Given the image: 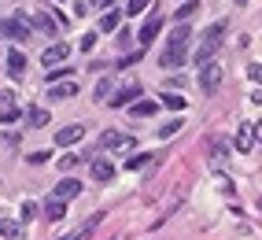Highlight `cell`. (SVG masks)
Segmentation results:
<instances>
[{"label":"cell","mask_w":262,"mask_h":240,"mask_svg":"<svg viewBox=\"0 0 262 240\" xmlns=\"http://www.w3.org/2000/svg\"><path fill=\"white\" fill-rule=\"evenodd\" d=\"M188 26H178L170 33V41H166V48L159 52V67H185V59H188Z\"/></svg>","instance_id":"6da1fadb"},{"label":"cell","mask_w":262,"mask_h":240,"mask_svg":"<svg viewBox=\"0 0 262 240\" xmlns=\"http://www.w3.org/2000/svg\"><path fill=\"white\" fill-rule=\"evenodd\" d=\"M222 37H225V23L218 19V23L207 26V33H203V41H200V48H196V56H192V59H196L200 67H203V63H211L214 52H218V45H222Z\"/></svg>","instance_id":"7a4b0ae2"},{"label":"cell","mask_w":262,"mask_h":240,"mask_svg":"<svg viewBox=\"0 0 262 240\" xmlns=\"http://www.w3.org/2000/svg\"><path fill=\"white\" fill-rule=\"evenodd\" d=\"M218 85H222V67L211 59V63L200 67V89H203V93H214Z\"/></svg>","instance_id":"3957f363"},{"label":"cell","mask_w":262,"mask_h":240,"mask_svg":"<svg viewBox=\"0 0 262 240\" xmlns=\"http://www.w3.org/2000/svg\"><path fill=\"white\" fill-rule=\"evenodd\" d=\"M159 30H163V11H151L148 19H144V26H141V33H137V41H141V45H151Z\"/></svg>","instance_id":"277c9868"},{"label":"cell","mask_w":262,"mask_h":240,"mask_svg":"<svg viewBox=\"0 0 262 240\" xmlns=\"http://www.w3.org/2000/svg\"><path fill=\"white\" fill-rule=\"evenodd\" d=\"M63 59H71V45H67V41L48 45L45 52H41V63H45V67H56V63H63Z\"/></svg>","instance_id":"5b68a950"},{"label":"cell","mask_w":262,"mask_h":240,"mask_svg":"<svg viewBox=\"0 0 262 240\" xmlns=\"http://www.w3.org/2000/svg\"><path fill=\"white\" fill-rule=\"evenodd\" d=\"M0 37H11V41H30V33L19 19H0Z\"/></svg>","instance_id":"8992f818"},{"label":"cell","mask_w":262,"mask_h":240,"mask_svg":"<svg viewBox=\"0 0 262 240\" xmlns=\"http://www.w3.org/2000/svg\"><path fill=\"white\" fill-rule=\"evenodd\" d=\"M100 148H133V137H126L122 129H107L100 133Z\"/></svg>","instance_id":"52a82bcc"},{"label":"cell","mask_w":262,"mask_h":240,"mask_svg":"<svg viewBox=\"0 0 262 240\" xmlns=\"http://www.w3.org/2000/svg\"><path fill=\"white\" fill-rule=\"evenodd\" d=\"M251 148H255V126H251V122H244L240 133H236V151H240V156H248Z\"/></svg>","instance_id":"ba28073f"},{"label":"cell","mask_w":262,"mask_h":240,"mask_svg":"<svg viewBox=\"0 0 262 240\" xmlns=\"http://www.w3.org/2000/svg\"><path fill=\"white\" fill-rule=\"evenodd\" d=\"M207 151H211L214 163L229 159V141H225V137H207Z\"/></svg>","instance_id":"9c48e42d"},{"label":"cell","mask_w":262,"mask_h":240,"mask_svg":"<svg viewBox=\"0 0 262 240\" xmlns=\"http://www.w3.org/2000/svg\"><path fill=\"white\" fill-rule=\"evenodd\" d=\"M0 236L4 240H23L26 229H23V222H15V218H0Z\"/></svg>","instance_id":"30bf717a"},{"label":"cell","mask_w":262,"mask_h":240,"mask_svg":"<svg viewBox=\"0 0 262 240\" xmlns=\"http://www.w3.org/2000/svg\"><path fill=\"white\" fill-rule=\"evenodd\" d=\"M137 93H141V85H137V81H133V85H126V89H118V93H115V96L107 100V104H111V107H126V104H129V100L137 96Z\"/></svg>","instance_id":"8fae6325"},{"label":"cell","mask_w":262,"mask_h":240,"mask_svg":"<svg viewBox=\"0 0 262 240\" xmlns=\"http://www.w3.org/2000/svg\"><path fill=\"white\" fill-rule=\"evenodd\" d=\"M78 192H81V185H78L74 178H67V181L56 185V196H52V200H74Z\"/></svg>","instance_id":"7c38bea8"},{"label":"cell","mask_w":262,"mask_h":240,"mask_svg":"<svg viewBox=\"0 0 262 240\" xmlns=\"http://www.w3.org/2000/svg\"><path fill=\"white\" fill-rule=\"evenodd\" d=\"M48 96L52 100H71V96H78V85L74 81H59V85H52V89H48Z\"/></svg>","instance_id":"4fadbf2b"},{"label":"cell","mask_w":262,"mask_h":240,"mask_svg":"<svg viewBox=\"0 0 262 240\" xmlns=\"http://www.w3.org/2000/svg\"><path fill=\"white\" fill-rule=\"evenodd\" d=\"M93 178H96V181H103V185H107V181L115 178V166H111L107 159H103V156H100V159L93 163Z\"/></svg>","instance_id":"5bb4252c"},{"label":"cell","mask_w":262,"mask_h":240,"mask_svg":"<svg viewBox=\"0 0 262 240\" xmlns=\"http://www.w3.org/2000/svg\"><path fill=\"white\" fill-rule=\"evenodd\" d=\"M81 137H85V129H81V126H67V129H59V133H56V144H78Z\"/></svg>","instance_id":"9a60e30c"},{"label":"cell","mask_w":262,"mask_h":240,"mask_svg":"<svg viewBox=\"0 0 262 240\" xmlns=\"http://www.w3.org/2000/svg\"><path fill=\"white\" fill-rule=\"evenodd\" d=\"M178 207H181V192H173V196L163 203V207H159V214H155V226H159V222H166V218H170L173 211H178Z\"/></svg>","instance_id":"2e32d148"},{"label":"cell","mask_w":262,"mask_h":240,"mask_svg":"<svg viewBox=\"0 0 262 240\" xmlns=\"http://www.w3.org/2000/svg\"><path fill=\"white\" fill-rule=\"evenodd\" d=\"M155 111H159L155 100H137V104L129 107V115H137V118H148V115H155Z\"/></svg>","instance_id":"e0dca14e"},{"label":"cell","mask_w":262,"mask_h":240,"mask_svg":"<svg viewBox=\"0 0 262 240\" xmlns=\"http://www.w3.org/2000/svg\"><path fill=\"white\" fill-rule=\"evenodd\" d=\"M196 11H200V4H196V0H185V8H178V15H173V19H178V23L185 26V23H192V19H196Z\"/></svg>","instance_id":"ac0fdd59"},{"label":"cell","mask_w":262,"mask_h":240,"mask_svg":"<svg viewBox=\"0 0 262 240\" xmlns=\"http://www.w3.org/2000/svg\"><path fill=\"white\" fill-rule=\"evenodd\" d=\"M63 214H67L63 200H48V203H45V218H48V222H59Z\"/></svg>","instance_id":"d6986e66"},{"label":"cell","mask_w":262,"mask_h":240,"mask_svg":"<svg viewBox=\"0 0 262 240\" xmlns=\"http://www.w3.org/2000/svg\"><path fill=\"white\" fill-rule=\"evenodd\" d=\"M8 71L19 78V74L26 71V56H23V52H8Z\"/></svg>","instance_id":"ffe728a7"},{"label":"cell","mask_w":262,"mask_h":240,"mask_svg":"<svg viewBox=\"0 0 262 240\" xmlns=\"http://www.w3.org/2000/svg\"><path fill=\"white\" fill-rule=\"evenodd\" d=\"M26 118H30V126H48V111L45 107H30Z\"/></svg>","instance_id":"44dd1931"},{"label":"cell","mask_w":262,"mask_h":240,"mask_svg":"<svg viewBox=\"0 0 262 240\" xmlns=\"http://www.w3.org/2000/svg\"><path fill=\"white\" fill-rule=\"evenodd\" d=\"M163 104H166L170 111H185L188 100H185V96H178V93H166V96H163Z\"/></svg>","instance_id":"7402d4cb"},{"label":"cell","mask_w":262,"mask_h":240,"mask_svg":"<svg viewBox=\"0 0 262 240\" xmlns=\"http://www.w3.org/2000/svg\"><path fill=\"white\" fill-rule=\"evenodd\" d=\"M155 159H163V156H133V159H126V170H141V166H148Z\"/></svg>","instance_id":"603a6c76"},{"label":"cell","mask_w":262,"mask_h":240,"mask_svg":"<svg viewBox=\"0 0 262 240\" xmlns=\"http://www.w3.org/2000/svg\"><path fill=\"white\" fill-rule=\"evenodd\" d=\"M33 26H37L41 33H56V23H52V19H48V15H45V11L37 15V19H33Z\"/></svg>","instance_id":"cb8c5ba5"},{"label":"cell","mask_w":262,"mask_h":240,"mask_svg":"<svg viewBox=\"0 0 262 240\" xmlns=\"http://www.w3.org/2000/svg\"><path fill=\"white\" fill-rule=\"evenodd\" d=\"M115 26H118V11H107V15L100 19V30H103V33H111Z\"/></svg>","instance_id":"d4e9b609"},{"label":"cell","mask_w":262,"mask_h":240,"mask_svg":"<svg viewBox=\"0 0 262 240\" xmlns=\"http://www.w3.org/2000/svg\"><path fill=\"white\" fill-rule=\"evenodd\" d=\"M144 8H148V0H129V4L122 8V15H141Z\"/></svg>","instance_id":"484cf974"},{"label":"cell","mask_w":262,"mask_h":240,"mask_svg":"<svg viewBox=\"0 0 262 240\" xmlns=\"http://www.w3.org/2000/svg\"><path fill=\"white\" fill-rule=\"evenodd\" d=\"M248 78L258 85V89H262V63H248Z\"/></svg>","instance_id":"4316f807"},{"label":"cell","mask_w":262,"mask_h":240,"mask_svg":"<svg viewBox=\"0 0 262 240\" xmlns=\"http://www.w3.org/2000/svg\"><path fill=\"white\" fill-rule=\"evenodd\" d=\"M15 118H19V111H15V104H11V107H4V111H0V126H11Z\"/></svg>","instance_id":"83f0119b"},{"label":"cell","mask_w":262,"mask_h":240,"mask_svg":"<svg viewBox=\"0 0 262 240\" xmlns=\"http://www.w3.org/2000/svg\"><path fill=\"white\" fill-rule=\"evenodd\" d=\"M107 93H111V81H107V78H100V81H96V89H93V96H96V100H103Z\"/></svg>","instance_id":"f1b7e54d"},{"label":"cell","mask_w":262,"mask_h":240,"mask_svg":"<svg viewBox=\"0 0 262 240\" xmlns=\"http://www.w3.org/2000/svg\"><path fill=\"white\" fill-rule=\"evenodd\" d=\"M178 129H181V118H170V122H166V126L159 129V137H173Z\"/></svg>","instance_id":"f546056e"},{"label":"cell","mask_w":262,"mask_h":240,"mask_svg":"<svg viewBox=\"0 0 262 240\" xmlns=\"http://www.w3.org/2000/svg\"><path fill=\"white\" fill-rule=\"evenodd\" d=\"M23 218H26V222L37 218V203H33V200H23Z\"/></svg>","instance_id":"4dcf8cb0"},{"label":"cell","mask_w":262,"mask_h":240,"mask_svg":"<svg viewBox=\"0 0 262 240\" xmlns=\"http://www.w3.org/2000/svg\"><path fill=\"white\" fill-rule=\"evenodd\" d=\"M78 163H81V156H67V159H63V163H59V166H63V170H67V174H71V170H74V166H78Z\"/></svg>","instance_id":"1f68e13d"},{"label":"cell","mask_w":262,"mask_h":240,"mask_svg":"<svg viewBox=\"0 0 262 240\" xmlns=\"http://www.w3.org/2000/svg\"><path fill=\"white\" fill-rule=\"evenodd\" d=\"M45 159H48V151H30V156H26V163H33V166L45 163Z\"/></svg>","instance_id":"d6a6232c"},{"label":"cell","mask_w":262,"mask_h":240,"mask_svg":"<svg viewBox=\"0 0 262 240\" xmlns=\"http://www.w3.org/2000/svg\"><path fill=\"white\" fill-rule=\"evenodd\" d=\"M93 45H96V33H85V37H81V48H85V52H89Z\"/></svg>","instance_id":"836d02e7"},{"label":"cell","mask_w":262,"mask_h":240,"mask_svg":"<svg viewBox=\"0 0 262 240\" xmlns=\"http://www.w3.org/2000/svg\"><path fill=\"white\" fill-rule=\"evenodd\" d=\"M89 11V0H74V15H85Z\"/></svg>","instance_id":"e575fe53"},{"label":"cell","mask_w":262,"mask_h":240,"mask_svg":"<svg viewBox=\"0 0 262 240\" xmlns=\"http://www.w3.org/2000/svg\"><path fill=\"white\" fill-rule=\"evenodd\" d=\"M251 100H255V104H262V89H255V96H251Z\"/></svg>","instance_id":"d590c367"},{"label":"cell","mask_w":262,"mask_h":240,"mask_svg":"<svg viewBox=\"0 0 262 240\" xmlns=\"http://www.w3.org/2000/svg\"><path fill=\"white\" fill-rule=\"evenodd\" d=\"M255 126V137H262V122H251Z\"/></svg>","instance_id":"8d00e7d4"},{"label":"cell","mask_w":262,"mask_h":240,"mask_svg":"<svg viewBox=\"0 0 262 240\" xmlns=\"http://www.w3.org/2000/svg\"><path fill=\"white\" fill-rule=\"evenodd\" d=\"M96 4H100V8H107V4H115V0H96Z\"/></svg>","instance_id":"74e56055"},{"label":"cell","mask_w":262,"mask_h":240,"mask_svg":"<svg viewBox=\"0 0 262 240\" xmlns=\"http://www.w3.org/2000/svg\"><path fill=\"white\" fill-rule=\"evenodd\" d=\"M236 4H248V0H236Z\"/></svg>","instance_id":"f35d334b"},{"label":"cell","mask_w":262,"mask_h":240,"mask_svg":"<svg viewBox=\"0 0 262 240\" xmlns=\"http://www.w3.org/2000/svg\"><path fill=\"white\" fill-rule=\"evenodd\" d=\"M115 240H122V236H115Z\"/></svg>","instance_id":"ab89813d"}]
</instances>
